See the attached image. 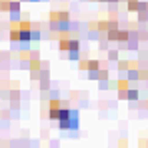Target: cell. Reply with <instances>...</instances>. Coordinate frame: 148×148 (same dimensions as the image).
I'll return each mask as SVG.
<instances>
[{
    "mask_svg": "<svg viewBox=\"0 0 148 148\" xmlns=\"http://www.w3.org/2000/svg\"><path fill=\"white\" fill-rule=\"evenodd\" d=\"M128 10L130 12H136L138 16H142L148 10V2H140V0H130L128 2Z\"/></svg>",
    "mask_w": 148,
    "mask_h": 148,
    "instance_id": "obj_9",
    "label": "cell"
},
{
    "mask_svg": "<svg viewBox=\"0 0 148 148\" xmlns=\"http://www.w3.org/2000/svg\"><path fill=\"white\" fill-rule=\"evenodd\" d=\"M108 54H110V60H116V58H118V52H116V50H112V52H108Z\"/></svg>",
    "mask_w": 148,
    "mask_h": 148,
    "instance_id": "obj_10",
    "label": "cell"
},
{
    "mask_svg": "<svg viewBox=\"0 0 148 148\" xmlns=\"http://www.w3.org/2000/svg\"><path fill=\"white\" fill-rule=\"evenodd\" d=\"M118 96L122 100H138L140 92L134 86H130V80L128 78H120L118 80Z\"/></svg>",
    "mask_w": 148,
    "mask_h": 148,
    "instance_id": "obj_5",
    "label": "cell"
},
{
    "mask_svg": "<svg viewBox=\"0 0 148 148\" xmlns=\"http://www.w3.org/2000/svg\"><path fill=\"white\" fill-rule=\"evenodd\" d=\"M146 106H148V104H146Z\"/></svg>",
    "mask_w": 148,
    "mask_h": 148,
    "instance_id": "obj_15",
    "label": "cell"
},
{
    "mask_svg": "<svg viewBox=\"0 0 148 148\" xmlns=\"http://www.w3.org/2000/svg\"><path fill=\"white\" fill-rule=\"evenodd\" d=\"M38 38H40V30L32 22L14 20L10 26V40L12 42H30V40H38Z\"/></svg>",
    "mask_w": 148,
    "mask_h": 148,
    "instance_id": "obj_1",
    "label": "cell"
},
{
    "mask_svg": "<svg viewBox=\"0 0 148 148\" xmlns=\"http://www.w3.org/2000/svg\"><path fill=\"white\" fill-rule=\"evenodd\" d=\"M58 126H60V130H78V126H80L78 110L70 108V112H68L62 120H58Z\"/></svg>",
    "mask_w": 148,
    "mask_h": 148,
    "instance_id": "obj_6",
    "label": "cell"
},
{
    "mask_svg": "<svg viewBox=\"0 0 148 148\" xmlns=\"http://www.w3.org/2000/svg\"><path fill=\"white\" fill-rule=\"evenodd\" d=\"M68 28H70V14L68 12L58 10V12L50 14V30H54V32H66Z\"/></svg>",
    "mask_w": 148,
    "mask_h": 148,
    "instance_id": "obj_2",
    "label": "cell"
},
{
    "mask_svg": "<svg viewBox=\"0 0 148 148\" xmlns=\"http://www.w3.org/2000/svg\"><path fill=\"white\" fill-rule=\"evenodd\" d=\"M100 64L98 60H82L80 62V68L82 70H88V78H92V80H96V74H98L100 70Z\"/></svg>",
    "mask_w": 148,
    "mask_h": 148,
    "instance_id": "obj_7",
    "label": "cell"
},
{
    "mask_svg": "<svg viewBox=\"0 0 148 148\" xmlns=\"http://www.w3.org/2000/svg\"><path fill=\"white\" fill-rule=\"evenodd\" d=\"M120 148H128V144H126V140H122V142H120Z\"/></svg>",
    "mask_w": 148,
    "mask_h": 148,
    "instance_id": "obj_11",
    "label": "cell"
},
{
    "mask_svg": "<svg viewBox=\"0 0 148 148\" xmlns=\"http://www.w3.org/2000/svg\"><path fill=\"white\" fill-rule=\"evenodd\" d=\"M146 148H148V144H146Z\"/></svg>",
    "mask_w": 148,
    "mask_h": 148,
    "instance_id": "obj_14",
    "label": "cell"
},
{
    "mask_svg": "<svg viewBox=\"0 0 148 148\" xmlns=\"http://www.w3.org/2000/svg\"><path fill=\"white\" fill-rule=\"evenodd\" d=\"M24 2H38V0H24Z\"/></svg>",
    "mask_w": 148,
    "mask_h": 148,
    "instance_id": "obj_12",
    "label": "cell"
},
{
    "mask_svg": "<svg viewBox=\"0 0 148 148\" xmlns=\"http://www.w3.org/2000/svg\"><path fill=\"white\" fill-rule=\"evenodd\" d=\"M0 8H2L4 12H10L12 18L18 20V16H20V2H14V0H2Z\"/></svg>",
    "mask_w": 148,
    "mask_h": 148,
    "instance_id": "obj_8",
    "label": "cell"
},
{
    "mask_svg": "<svg viewBox=\"0 0 148 148\" xmlns=\"http://www.w3.org/2000/svg\"><path fill=\"white\" fill-rule=\"evenodd\" d=\"M58 46H60L62 52H66V54H68V58H70V60H78V58H80V54H78V50H80V42H78V38H70V36L60 38Z\"/></svg>",
    "mask_w": 148,
    "mask_h": 148,
    "instance_id": "obj_3",
    "label": "cell"
},
{
    "mask_svg": "<svg viewBox=\"0 0 148 148\" xmlns=\"http://www.w3.org/2000/svg\"><path fill=\"white\" fill-rule=\"evenodd\" d=\"M144 80H146V82H148V70H146V78H144Z\"/></svg>",
    "mask_w": 148,
    "mask_h": 148,
    "instance_id": "obj_13",
    "label": "cell"
},
{
    "mask_svg": "<svg viewBox=\"0 0 148 148\" xmlns=\"http://www.w3.org/2000/svg\"><path fill=\"white\" fill-rule=\"evenodd\" d=\"M70 112V106L68 104H64L62 100H50V106H48V116L52 120H62L66 114Z\"/></svg>",
    "mask_w": 148,
    "mask_h": 148,
    "instance_id": "obj_4",
    "label": "cell"
}]
</instances>
